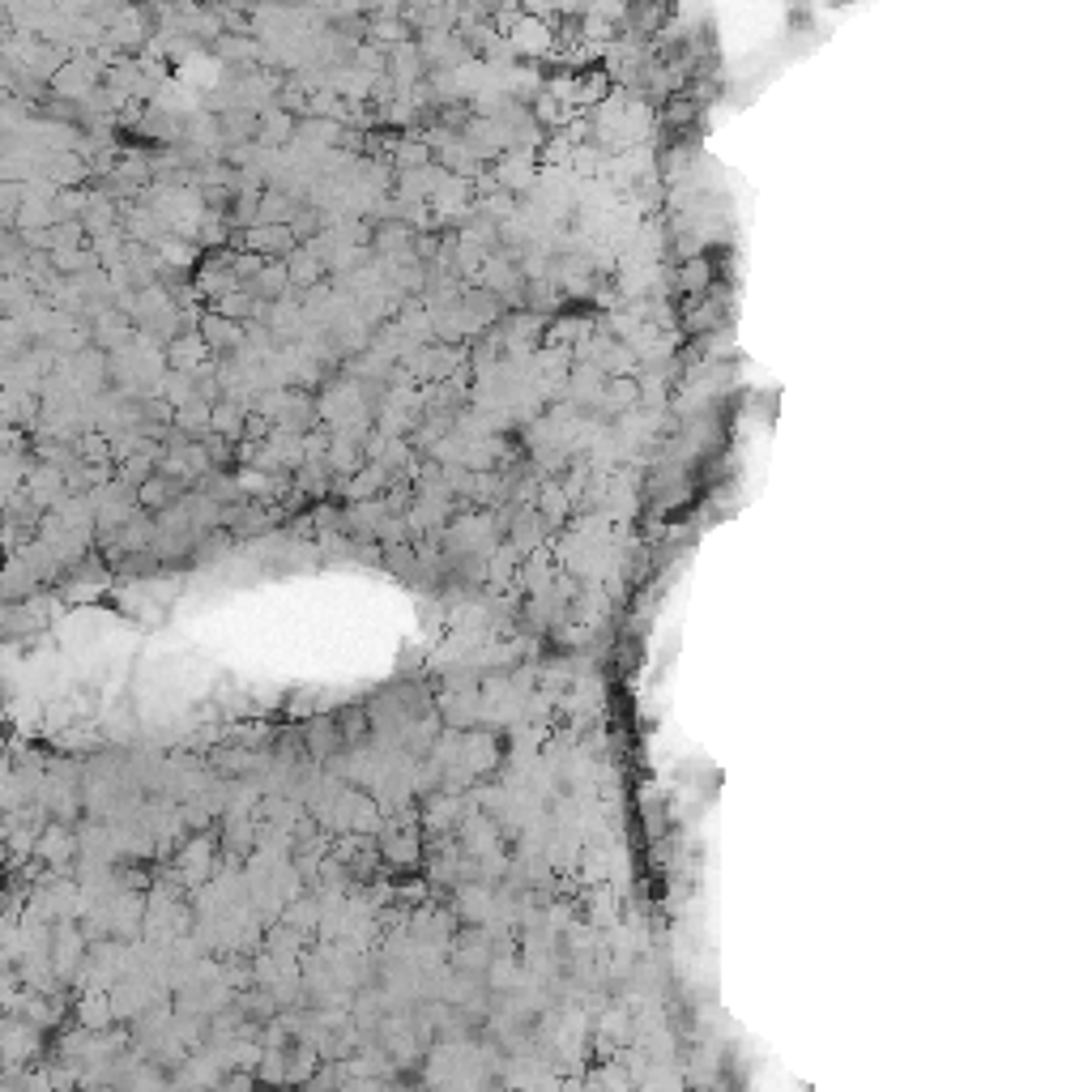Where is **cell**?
<instances>
[{
	"mask_svg": "<svg viewBox=\"0 0 1092 1092\" xmlns=\"http://www.w3.org/2000/svg\"><path fill=\"white\" fill-rule=\"evenodd\" d=\"M81 845H77V836L68 832V823H43V832H39V841H35V862H43L48 871H68V862H73V854H77Z\"/></svg>",
	"mask_w": 1092,
	"mask_h": 1092,
	"instance_id": "cell-1",
	"label": "cell"
},
{
	"mask_svg": "<svg viewBox=\"0 0 1092 1092\" xmlns=\"http://www.w3.org/2000/svg\"><path fill=\"white\" fill-rule=\"evenodd\" d=\"M77 1020L86 1024V1028H99V1020H107V1003H99V999H81V1003H77Z\"/></svg>",
	"mask_w": 1092,
	"mask_h": 1092,
	"instance_id": "cell-2",
	"label": "cell"
}]
</instances>
